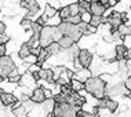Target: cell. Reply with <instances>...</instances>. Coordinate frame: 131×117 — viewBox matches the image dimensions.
<instances>
[{
	"label": "cell",
	"instance_id": "cell-41",
	"mask_svg": "<svg viewBox=\"0 0 131 117\" xmlns=\"http://www.w3.org/2000/svg\"><path fill=\"white\" fill-rule=\"evenodd\" d=\"M3 92H4V91H3V88H2V87H0V95H2Z\"/></svg>",
	"mask_w": 131,
	"mask_h": 117
},
{
	"label": "cell",
	"instance_id": "cell-42",
	"mask_svg": "<svg viewBox=\"0 0 131 117\" xmlns=\"http://www.w3.org/2000/svg\"><path fill=\"white\" fill-rule=\"evenodd\" d=\"M93 2H95V3H97V2H101V0H93ZM93 2H91V3H93Z\"/></svg>",
	"mask_w": 131,
	"mask_h": 117
},
{
	"label": "cell",
	"instance_id": "cell-9",
	"mask_svg": "<svg viewBox=\"0 0 131 117\" xmlns=\"http://www.w3.org/2000/svg\"><path fill=\"white\" fill-rule=\"evenodd\" d=\"M80 47L77 45L76 43L72 45L70 48L68 50H63V52H65V55H66V58L69 59V61H76L77 59V55H79V52H80Z\"/></svg>",
	"mask_w": 131,
	"mask_h": 117
},
{
	"label": "cell",
	"instance_id": "cell-13",
	"mask_svg": "<svg viewBox=\"0 0 131 117\" xmlns=\"http://www.w3.org/2000/svg\"><path fill=\"white\" fill-rule=\"evenodd\" d=\"M126 51H127V47L124 44H117L115 47V59L116 61H123L124 59V55H126Z\"/></svg>",
	"mask_w": 131,
	"mask_h": 117
},
{
	"label": "cell",
	"instance_id": "cell-33",
	"mask_svg": "<svg viewBox=\"0 0 131 117\" xmlns=\"http://www.w3.org/2000/svg\"><path fill=\"white\" fill-rule=\"evenodd\" d=\"M124 86L127 87V90L130 91V95H128V97L131 98V76H128V77L126 79V81H124Z\"/></svg>",
	"mask_w": 131,
	"mask_h": 117
},
{
	"label": "cell",
	"instance_id": "cell-6",
	"mask_svg": "<svg viewBox=\"0 0 131 117\" xmlns=\"http://www.w3.org/2000/svg\"><path fill=\"white\" fill-rule=\"evenodd\" d=\"M108 24L111 26V32H116L119 29L120 25H123V21H122V13H112L111 15H108Z\"/></svg>",
	"mask_w": 131,
	"mask_h": 117
},
{
	"label": "cell",
	"instance_id": "cell-21",
	"mask_svg": "<svg viewBox=\"0 0 131 117\" xmlns=\"http://www.w3.org/2000/svg\"><path fill=\"white\" fill-rule=\"evenodd\" d=\"M55 14H57V8L55 7H52L51 4H47L46 6V8H44V13H43V15L46 17V18H52V17H55Z\"/></svg>",
	"mask_w": 131,
	"mask_h": 117
},
{
	"label": "cell",
	"instance_id": "cell-4",
	"mask_svg": "<svg viewBox=\"0 0 131 117\" xmlns=\"http://www.w3.org/2000/svg\"><path fill=\"white\" fill-rule=\"evenodd\" d=\"M57 30V26H51V25H46L41 28L40 33V47H48L51 43H54V33Z\"/></svg>",
	"mask_w": 131,
	"mask_h": 117
},
{
	"label": "cell",
	"instance_id": "cell-1",
	"mask_svg": "<svg viewBox=\"0 0 131 117\" xmlns=\"http://www.w3.org/2000/svg\"><path fill=\"white\" fill-rule=\"evenodd\" d=\"M84 86H86V91L90 95H93L97 101L106 97V88H108V87H106L105 81H102L100 79V76L90 77L88 80H86Z\"/></svg>",
	"mask_w": 131,
	"mask_h": 117
},
{
	"label": "cell",
	"instance_id": "cell-12",
	"mask_svg": "<svg viewBox=\"0 0 131 117\" xmlns=\"http://www.w3.org/2000/svg\"><path fill=\"white\" fill-rule=\"evenodd\" d=\"M0 101H2V103L4 105V106H11L14 102H17L18 99H17L15 97H14L13 94H10V92H3L2 95H0Z\"/></svg>",
	"mask_w": 131,
	"mask_h": 117
},
{
	"label": "cell",
	"instance_id": "cell-7",
	"mask_svg": "<svg viewBox=\"0 0 131 117\" xmlns=\"http://www.w3.org/2000/svg\"><path fill=\"white\" fill-rule=\"evenodd\" d=\"M30 99L35 102V103H43V102L46 101V94H44V88H41V87H37V88H35L33 91H32V94H30Z\"/></svg>",
	"mask_w": 131,
	"mask_h": 117
},
{
	"label": "cell",
	"instance_id": "cell-18",
	"mask_svg": "<svg viewBox=\"0 0 131 117\" xmlns=\"http://www.w3.org/2000/svg\"><path fill=\"white\" fill-rule=\"evenodd\" d=\"M46 50H47V52H48V56H51V55H58L59 52L62 51L61 47H59V44L58 43H51L48 47H46Z\"/></svg>",
	"mask_w": 131,
	"mask_h": 117
},
{
	"label": "cell",
	"instance_id": "cell-2",
	"mask_svg": "<svg viewBox=\"0 0 131 117\" xmlns=\"http://www.w3.org/2000/svg\"><path fill=\"white\" fill-rule=\"evenodd\" d=\"M17 65L14 59L8 55H4L0 58V80L8 79L13 74H17Z\"/></svg>",
	"mask_w": 131,
	"mask_h": 117
},
{
	"label": "cell",
	"instance_id": "cell-17",
	"mask_svg": "<svg viewBox=\"0 0 131 117\" xmlns=\"http://www.w3.org/2000/svg\"><path fill=\"white\" fill-rule=\"evenodd\" d=\"M48 58H50V56H48L47 50L43 48V47H40V52H39V55H37V63H36V65L41 66V65H43V63H44L46 61H47Z\"/></svg>",
	"mask_w": 131,
	"mask_h": 117
},
{
	"label": "cell",
	"instance_id": "cell-20",
	"mask_svg": "<svg viewBox=\"0 0 131 117\" xmlns=\"http://www.w3.org/2000/svg\"><path fill=\"white\" fill-rule=\"evenodd\" d=\"M117 32H119V34L122 37H127V36H130L131 34V25H120L119 26V29H117Z\"/></svg>",
	"mask_w": 131,
	"mask_h": 117
},
{
	"label": "cell",
	"instance_id": "cell-30",
	"mask_svg": "<svg viewBox=\"0 0 131 117\" xmlns=\"http://www.w3.org/2000/svg\"><path fill=\"white\" fill-rule=\"evenodd\" d=\"M21 80H22V74H19V73L13 74V76L8 77V81H10V83H19Z\"/></svg>",
	"mask_w": 131,
	"mask_h": 117
},
{
	"label": "cell",
	"instance_id": "cell-28",
	"mask_svg": "<svg viewBox=\"0 0 131 117\" xmlns=\"http://www.w3.org/2000/svg\"><path fill=\"white\" fill-rule=\"evenodd\" d=\"M80 18H81V22H86V24H90L91 18H93V15H91L90 11H83L80 14Z\"/></svg>",
	"mask_w": 131,
	"mask_h": 117
},
{
	"label": "cell",
	"instance_id": "cell-26",
	"mask_svg": "<svg viewBox=\"0 0 131 117\" xmlns=\"http://www.w3.org/2000/svg\"><path fill=\"white\" fill-rule=\"evenodd\" d=\"M77 4L80 6L81 13H83V11H90V8H91V3L86 2V0H79V2H77ZM81 13H80V14H81Z\"/></svg>",
	"mask_w": 131,
	"mask_h": 117
},
{
	"label": "cell",
	"instance_id": "cell-25",
	"mask_svg": "<svg viewBox=\"0 0 131 117\" xmlns=\"http://www.w3.org/2000/svg\"><path fill=\"white\" fill-rule=\"evenodd\" d=\"M90 25L91 26H94V28H100L101 25H102V17H97V15H93V18H91L90 21Z\"/></svg>",
	"mask_w": 131,
	"mask_h": 117
},
{
	"label": "cell",
	"instance_id": "cell-38",
	"mask_svg": "<svg viewBox=\"0 0 131 117\" xmlns=\"http://www.w3.org/2000/svg\"><path fill=\"white\" fill-rule=\"evenodd\" d=\"M6 29H7L6 25L3 24L2 21H0V34H4V33H6Z\"/></svg>",
	"mask_w": 131,
	"mask_h": 117
},
{
	"label": "cell",
	"instance_id": "cell-3",
	"mask_svg": "<svg viewBox=\"0 0 131 117\" xmlns=\"http://www.w3.org/2000/svg\"><path fill=\"white\" fill-rule=\"evenodd\" d=\"M58 30L61 32L63 36L72 37L73 40H75V43H76V41H79L80 39L83 37V33L80 32V29H79L77 25H72L69 22H65V21H62V22L58 25Z\"/></svg>",
	"mask_w": 131,
	"mask_h": 117
},
{
	"label": "cell",
	"instance_id": "cell-34",
	"mask_svg": "<svg viewBox=\"0 0 131 117\" xmlns=\"http://www.w3.org/2000/svg\"><path fill=\"white\" fill-rule=\"evenodd\" d=\"M6 51H7V48H6V44H0V58L6 55Z\"/></svg>",
	"mask_w": 131,
	"mask_h": 117
},
{
	"label": "cell",
	"instance_id": "cell-32",
	"mask_svg": "<svg viewBox=\"0 0 131 117\" xmlns=\"http://www.w3.org/2000/svg\"><path fill=\"white\" fill-rule=\"evenodd\" d=\"M77 114H79V116H83V117H97V116L94 114V113L84 112V110H79V112H77Z\"/></svg>",
	"mask_w": 131,
	"mask_h": 117
},
{
	"label": "cell",
	"instance_id": "cell-10",
	"mask_svg": "<svg viewBox=\"0 0 131 117\" xmlns=\"http://www.w3.org/2000/svg\"><path fill=\"white\" fill-rule=\"evenodd\" d=\"M28 3V14L25 15V18L30 19V17H33L35 14L39 13V4L36 0H25Z\"/></svg>",
	"mask_w": 131,
	"mask_h": 117
},
{
	"label": "cell",
	"instance_id": "cell-19",
	"mask_svg": "<svg viewBox=\"0 0 131 117\" xmlns=\"http://www.w3.org/2000/svg\"><path fill=\"white\" fill-rule=\"evenodd\" d=\"M54 106H55V102L54 99H46V101L43 102V109L46 113H48V114H51L52 110H54Z\"/></svg>",
	"mask_w": 131,
	"mask_h": 117
},
{
	"label": "cell",
	"instance_id": "cell-29",
	"mask_svg": "<svg viewBox=\"0 0 131 117\" xmlns=\"http://www.w3.org/2000/svg\"><path fill=\"white\" fill-rule=\"evenodd\" d=\"M65 22H69V24H72V25H79V24H81V18H80V15L69 17V18L65 21Z\"/></svg>",
	"mask_w": 131,
	"mask_h": 117
},
{
	"label": "cell",
	"instance_id": "cell-31",
	"mask_svg": "<svg viewBox=\"0 0 131 117\" xmlns=\"http://www.w3.org/2000/svg\"><path fill=\"white\" fill-rule=\"evenodd\" d=\"M32 25H33V22H32L30 19H28V18H24L22 21H21V26H22V28H26V29H30Z\"/></svg>",
	"mask_w": 131,
	"mask_h": 117
},
{
	"label": "cell",
	"instance_id": "cell-11",
	"mask_svg": "<svg viewBox=\"0 0 131 117\" xmlns=\"http://www.w3.org/2000/svg\"><path fill=\"white\" fill-rule=\"evenodd\" d=\"M91 76V70L90 69H86V68H80V70H77L75 73V79L83 81V83H86V80H88Z\"/></svg>",
	"mask_w": 131,
	"mask_h": 117
},
{
	"label": "cell",
	"instance_id": "cell-14",
	"mask_svg": "<svg viewBox=\"0 0 131 117\" xmlns=\"http://www.w3.org/2000/svg\"><path fill=\"white\" fill-rule=\"evenodd\" d=\"M58 44H59V47H61V50L63 51V50H68V48L72 47V45L75 44V40L69 36H62L61 40L58 41Z\"/></svg>",
	"mask_w": 131,
	"mask_h": 117
},
{
	"label": "cell",
	"instance_id": "cell-24",
	"mask_svg": "<svg viewBox=\"0 0 131 117\" xmlns=\"http://www.w3.org/2000/svg\"><path fill=\"white\" fill-rule=\"evenodd\" d=\"M58 15L61 17V19L62 21H66L70 17V11H69V7L66 6V7H62L61 10H59V13H58Z\"/></svg>",
	"mask_w": 131,
	"mask_h": 117
},
{
	"label": "cell",
	"instance_id": "cell-8",
	"mask_svg": "<svg viewBox=\"0 0 131 117\" xmlns=\"http://www.w3.org/2000/svg\"><path fill=\"white\" fill-rule=\"evenodd\" d=\"M106 7L105 6H102L100 2H93L91 3V8H90V13H91V15H97V17H104V14L106 11Z\"/></svg>",
	"mask_w": 131,
	"mask_h": 117
},
{
	"label": "cell",
	"instance_id": "cell-5",
	"mask_svg": "<svg viewBox=\"0 0 131 117\" xmlns=\"http://www.w3.org/2000/svg\"><path fill=\"white\" fill-rule=\"evenodd\" d=\"M93 54H91L88 50H80L79 55H77V63H79L80 68H86V69H90L91 66V62H93Z\"/></svg>",
	"mask_w": 131,
	"mask_h": 117
},
{
	"label": "cell",
	"instance_id": "cell-35",
	"mask_svg": "<svg viewBox=\"0 0 131 117\" xmlns=\"http://www.w3.org/2000/svg\"><path fill=\"white\" fill-rule=\"evenodd\" d=\"M117 0H109V3H108V8H112V7H116L117 6Z\"/></svg>",
	"mask_w": 131,
	"mask_h": 117
},
{
	"label": "cell",
	"instance_id": "cell-27",
	"mask_svg": "<svg viewBox=\"0 0 131 117\" xmlns=\"http://www.w3.org/2000/svg\"><path fill=\"white\" fill-rule=\"evenodd\" d=\"M13 113H14V114H15L17 117H28V116H26V110H25V108H24L22 105H21L19 108L14 109Z\"/></svg>",
	"mask_w": 131,
	"mask_h": 117
},
{
	"label": "cell",
	"instance_id": "cell-36",
	"mask_svg": "<svg viewBox=\"0 0 131 117\" xmlns=\"http://www.w3.org/2000/svg\"><path fill=\"white\" fill-rule=\"evenodd\" d=\"M124 59H126V61H130V59H131V47H130V48H127L126 55H124Z\"/></svg>",
	"mask_w": 131,
	"mask_h": 117
},
{
	"label": "cell",
	"instance_id": "cell-37",
	"mask_svg": "<svg viewBox=\"0 0 131 117\" xmlns=\"http://www.w3.org/2000/svg\"><path fill=\"white\" fill-rule=\"evenodd\" d=\"M100 79L102 80V81H105V83H106V81H108L109 79H111V74H101V76H100Z\"/></svg>",
	"mask_w": 131,
	"mask_h": 117
},
{
	"label": "cell",
	"instance_id": "cell-43",
	"mask_svg": "<svg viewBox=\"0 0 131 117\" xmlns=\"http://www.w3.org/2000/svg\"><path fill=\"white\" fill-rule=\"evenodd\" d=\"M0 44H2V43H0Z\"/></svg>",
	"mask_w": 131,
	"mask_h": 117
},
{
	"label": "cell",
	"instance_id": "cell-23",
	"mask_svg": "<svg viewBox=\"0 0 131 117\" xmlns=\"http://www.w3.org/2000/svg\"><path fill=\"white\" fill-rule=\"evenodd\" d=\"M117 108H119V103L116 101H113V99H111L108 97V101H106V109H108L111 113H113V112H116L117 110Z\"/></svg>",
	"mask_w": 131,
	"mask_h": 117
},
{
	"label": "cell",
	"instance_id": "cell-22",
	"mask_svg": "<svg viewBox=\"0 0 131 117\" xmlns=\"http://www.w3.org/2000/svg\"><path fill=\"white\" fill-rule=\"evenodd\" d=\"M69 11H70V17H76V15H80L81 13V8L80 6L77 4V3H72V4H69Z\"/></svg>",
	"mask_w": 131,
	"mask_h": 117
},
{
	"label": "cell",
	"instance_id": "cell-16",
	"mask_svg": "<svg viewBox=\"0 0 131 117\" xmlns=\"http://www.w3.org/2000/svg\"><path fill=\"white\" fill-rule=\"evenodd\" d=\"M70 86H72V90L75 91V92H80V91L86 90V86H84L83 81L77 80V79H72L70 80Z\"/></svg>",
	"mask_w": 131,
	"mask_h": 117
},
{
	"label": "cell",
	"instance_id": "cell-40",
	"mask_svg": "<svg viewBox=\"0 0 131 117\" xmlns=\"http://www.w3.org/2000/svg\"><path fill=\"white\" fill-rule=\"evenodd\" d=\"M122 116L123 117H131V112H126V113H123Z\"/></svg>",
	"mask_w": 131,
	"mask_h": 117
},
{
	"label": "cell",
	"instance_id": "cell-39",
	"mask_svg": "<svg viewBox=\"0 0 131 117\" xmlns=\"http://www.w3.org/2000/svg\"><path fill=\"white\" fill-rule=\"evenodd\" d=\"M100 3H101V4H102V6H105V7H106V8H108V3H109V0H101V2H100Z\"/></svg>",
	"mask_w": 131,
	"mask_h": 117
},
{
	"label": "cell",
	"instance_id": "cell-15",
	"mask_svg": "<svg viewBox=\"0 0 131 117\" xmlns=\"http://www.w3.org/2000/svg\"><path fill=\"white\" fill-rule=\"evenodd\" d=\"M18 55H19V58H21V59H26L28 56H30V55H32L30 47H29V44H28V41H26V43H24V44L19 47Z\"/></svg>",
	"mask_w": 131,
	"mask_h": 117
}]
</instances>
